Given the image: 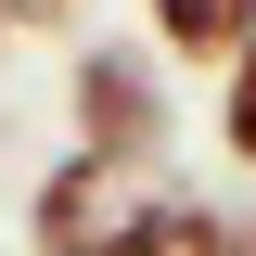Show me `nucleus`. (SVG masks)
I'll list each match as a JSON object with an SVG mask.
<instances>
[{"label":"nucleus","mask_w":256,"mask_h":256,"mask_svg":"<svg viewBox=\"0 0 256 256\" xmlns=\"http://www.w3.org/2000/svg\"><path fill=\"white\" fill-rule=\"evenodd\" d=\"M90 0H0V38H52V26H77Z\"/></svg>","instance_id":"obj_5"},{"label":"nucleus","mask_w":256,"mask_h":256,"mask_svg":"<svg viewBox=\"0 0 256 256\" xmlns=\"http://www.w3.org/2000/svg\"><path fill=\"white\" fill-rule=\"evenodd\" d=\"M141 13H154V52L166 64H205V77L256 38V0H141Z\"/></svg>","instance_id":"obj_3"},{"label":"nucleus","mask_w":256,"mask_h":256,"mask_svg":"<svg viewBox=\"0 0 256 256\" xmlns=\"http://www.w3.org/2000/svg\"><path fill=\"white\" fill-rule=\"evenodd\" d=\"M218 154H230V166H256V38L218 64Z\"/></svg>","instance_id":"obj_4"},{"label":"nucleus","mask_w":256,"mask_h":256,"mask_svg":"<svg viewBox=\"0 0 256 256\" xmlns=\"http://www.w3.org/2000/svg\"><path fill=\"white\" fill-rule=\"evenodd\" d=\"M38 256H230V218L205 205L192 180L166 166H102V154H64L26 205Z\"/></svg>","instance_id":"obj_1"},{"label":"nucleus","mask_w":256,"mask_h":256,"mask_svg":"<svg viewBox=\"0 0 256 256\" xmlns=\"http://www.w3.org/2000/svg\"><path fill=\"white\" fill-rule=\"evenodd\" d=\"M64 116H77V154H102V166H166V77L141 52H77L64 64Z\"/></svg>","instance_id":"obj_2"},{"label":"nucleus","mask_w":256,"mask_h":256,"mask_svg":"<svg viewBox=\"0 0 256 256\" xmlns=\"http://www.w3.org/2000/svg\"><path fill=\"white\" fill-rule=\"evenodd\" d=\"M230 256H256V218H244V230H230Z\"/></svg>","instance_id":"obj_6"}]
</instances>
